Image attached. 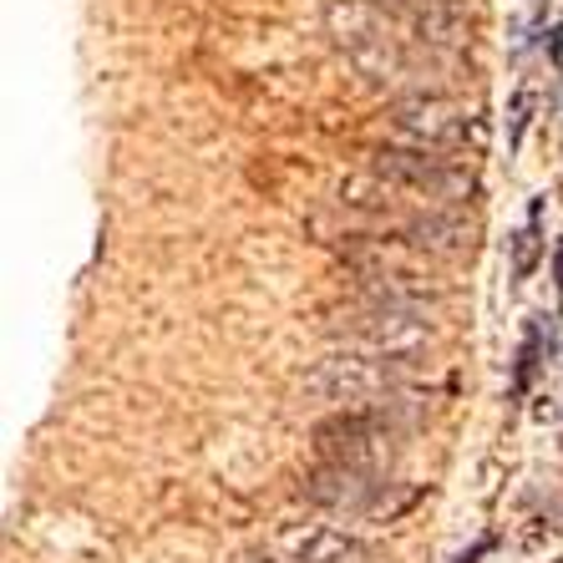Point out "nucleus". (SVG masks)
Listing matches in <instances>:
<instances>
[{"instance_id": "1", "label": "nucleus", "mask_w": 563, "mask_h": 563, "mask_svg": "<svg viewBox=\"0 0 563 563\" xmlns=\"http://www.w3.org/2000/svg\"><path fill=\"white\" fill-rule=\"evenodd\" d=\"M407 376H411V355H380V351L345 345V351H330L325 361H314L310 376H305V391L314 401H330V407L366 411L401 391Z\"/></svg>"}, {"instance_id": "2", "label": "nucleus", "mask_w": 563, "mask_h": 563, "mask_svg": "<svg viewBox=\"0 0 563 563\" xmlns=\"http://www.w3.org/2000/svg\"><path fill=\"white\" fill-rule=\"evenodd\" d=\"M371 173H380L407 198H421L427 209H452V203H467L477 194V178L462 163H452V153H427V147H407V143L380 147L371 157Z\"/></svg>"}, {"instance_id": "3", "label": "nucleus", "mask_w": 563, "mask_h": 563, "mask_svg": "<svg viewBox=\"0 0 563 563\" xmlns=\"http://www.w3.org/2000/svg\"><path fill=\"white\" fill-rule=\"evenodd\" d=\"M391 132L407 147H427V153H467V147H483V137H487L477 107L457 102V97H442V92H421V97L396 102Z\"/></svg>"}, {"instance_id": "4", "label": "nucleus", "mask_w": 563, "mask_h": 563, "mask_svg": "<svg viewBox=\"0 0 563 563\" xmlns=\"http://www.w3.org/2000/svg\"><path fill=\"white\" fill-rule=\"evenodd\" d=\"M345 341L361 351H380V355H417L421 345L432 341V320L421 314V305L411 300H376L366 295V305L341 314Z\"/></svg>"}, {"instance_id": "5", "label": "nucleus", "mask_w": 563, "mask_h": 563, "mask_svg": "<svg viewBox=\"0 0 563 563\" xmlns=\"http://www.w3.org/2000/svg\"><path fill=\"white\" fill-rule=\"evenodd\" d=\"M314 446H320L325 462H345V467L376 472V477H386L391 452H396L391 421L380 417V411H345V417L325 421V427L314 432Z\"/></svg>"}, {"instance_id": "6", "label": "nucleus", "mask_w": 563, "mask_h": 563, "mask_svg": "<svg viewBox=\"0 0 563 563\" xmlns=\"http://www.w3.org/2000/svg\"><path fill=\"white\" fill-rule=\"evenodd\" d=\"M380 477L361 467H345V462H320V467L305 477V498L320 503L330 512H366L380 498Z\"/></svg>"}, {"instance_id": "7", "label": "nucleus", "mask_w": 563, "mask_h": 563, "mask_svg": "<svg viewBox=\"0 0 563 563\" xmlns=\"http://www.w3.org/2000/svg\"><path fill=\"white\" fill-rule=\"evenodd\" d=\"M279 549L289 553V563H366L361 538L325 523H285L279 528Z\"/></svg>"}, {"instance_id": "8", "label": "nucleus", "mask_w": 563, "mask_h": 563, "mask_svg": "<svg viewBox=\"0 0 563 563\" xmlns=\"http://www.w3.org/2000/svg\"><path fill=\"white\" fill-rule=\"evenodd\" d=\"M538 254H543V198H533L523 229L512 234V285H523L538 269Z\"/></svg>"}, {"instance_id": "9", "label": "nucleus", "mask_w": 563, "mask_h": 563, "mask_svg": "<svg viewBox=\"0 0 563 563\" xmlns=\"http://www.w3.org/2000/svg\"><path fill=\"white\" fill-rule=\"evenodd\" d=\"M543 320L549 314H533L523 330V345H518V366H512V396H523L528 386H533V371L543 366V345H553V325L543 330Z\"/></svg>"}, {"instance_id": "10", "label": "nucleus", "mask_w": 563, "mask_h": 563, "mask_svg": "<svg viewBox=\"0 0 563 563\" xmlns=\"http://www.w3.org/2000/svg\"><path fill=\"white\" fill-rule=\"evenodd\" d=\"M528 112H533V87H518L512 92V107H508V132H512V143H523V132H528Z\"/></svg>"}, {"instance_id": "11", "label": "nucleus", "mask_w": 563, "mask_h": 563, "mask_svg": "<svg viewBox=\"0 0 563 563\" xmlns=\"http://www.w3.org/2000/svg\"><path fill=\"white\" fill-rule=\"evenodd\" d=\"M366 5H396V11H417L421 0H366Z\"/></svg>"}, {"instance_id": "12", "label": "nucleus", "mask_w": 563, "mask_h": 563, "mask_svg": "<svg viewBox=\"0 0 563 563\" xmlns=\"http://www.w3.org/2000/svg\"><path fill=\"white\" fill-rule=\"evenodd\" d=\"M553 279H559V289H563V239H559V250H553Z\"/></svg>"}, {"instance_id": "13", "label": "nucleus", "mask_w": 563, "mask_h": 563, "mask_svg": "<svg viewBox=\"0 0 563 563\" xmlns=\"http://www.w3.org/2000/svg\"><path fill=\"white\" fill-rule=\"evenodd\" d=\"M254 563H279V559H254Z\"/></svg>"}]
</instances>
